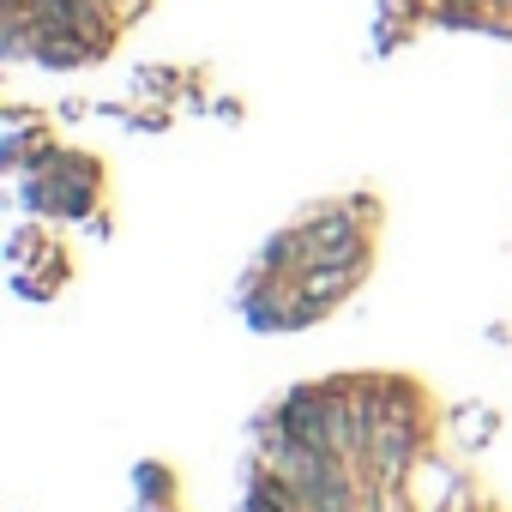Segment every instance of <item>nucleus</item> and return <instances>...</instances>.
Instances as JSON below:
<instances>
[{
    "label": "nucleus",
    "instance_id": "f257e3e1",
    "mask_svg": "<svg viewBox=\"0 0 512 512\" xmlns=\"http://www.w3.org/2000/svg\"><path fill=\"white\" fill-rule=\"evenodd\" d=\"M302 247H314L320 260H326L332 247H362V241H356V223H350V217L338 211V217H314V223L302 229Z\"/></svg>",
    "mask_w": 512,
    "mask_h": 512
},
{
    "label": "nucleus",
    "instance_id": "f03ea898",
    "mask_svg": "<svg viewBox=\"0 0 512 512\" xmlns=\"http://www.w3.org/2000/svg\"><path fill=\"white\" fill-rule=\"evenodd\" d=\"M247 512H296V494H284L272 476H260V482H253V500H247Z\"/></svg>",
    "mask_w": 512,
    "mask_h": 512
}]
</instances>
